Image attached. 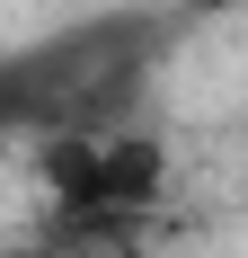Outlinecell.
Masks as SVG:
<instances>
[{"mask_svg": "<svg viewBox=\"0 0 248 258\" xmlns=\"http://www.w3.org/2000/svg\"><path fill=\"white\" fill-rule=\"evenodd\" d=\"M177 45V9H98L0 53V143H71L142 125V98Z\"/></svg>", "mask_w": 248, "mask_h": 258, "instance_id": "6da1fadb", "label": "cell"}, {"mask_svg": "<svg viewBox=\"0 0 248 258\" xmlns=\"http://www.w3.org/2000/svg\"><path fill=\"white\" fill-rule=\"evenodd\" d=\"M36 178H45V214H160L169 152L151 125L71 134V143H36Z\"/></svg>", "mask_w": 248, "mask_h": 258, "instance_id": "7a4b0ae2", "label": "cell"}, {"mask_svg": "<svg viewBox=\"0 0 248 258\" xmlns=\"http://www.w3.org/2000/svg\"><path fill=\"white\" fill-rule=\"evenodd\" d=\"M0 258H53L45 240H0Z\"/></svg>", "mask_w": 248, "mask_h": 258, "instance_id": "3957f363", "label": "cell"}, {"mask_svg": "<svg viewBox=\"0 0 248 258\" xmlns=\"http://www.w3.org/2000/svg\"><path fill=\"white\" fill-rule=\"evenodd\" d=\"M186 9H204V18H222V9H239V0H186Z\"/></svg>", "mask_w": 248, "mask_h": 258, "instance_id": "277c9868", "label": "cell"}]
</instances>
